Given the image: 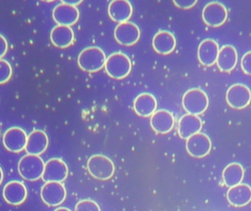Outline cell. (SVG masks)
I'll return each instance as SVG.
<instances>
[{"instance_id": "obj_1", "label": "cell", "mask_w": 251, "mask_h": 211, "mask_svg": "<svg viewBox=\"0 0 251 211\" xmlns=\"http://www.w3.org/2000/svg\"><path fill=\"white\" fill-rule=\"evenodd\" d=\"M106 55L101 48L88 47L81 51L78 57V65L82 70L90 73L99 71L105 66Z\"/></svg>"}, {"instance_id": "obj_2", "label": "cell", "mask_w": 251, "mask_h": 211, "mask_svg": "<svg viewBox=\"0 0 251 211\" xmlns=\"http://www.w3.org/2000/svg\"><path fill=\"white\" fill-rule=\"evenodd\" d=\"M44 166L45 164L39 156L28 154L19 161L18 171L23 179L35 181L42 178Z\"/></svg>"}, {"instance_id": "obj_3", "label": "cell", "mask_w": 251, "mask_h": 211, "mask_svg": "<svg viewBox=\"0 0 251 211\" xmlns=\"http://www.w3.org/2000/svg\"><path fill=\"white\" fill-rule=\"evenodd\" d=\"M104 66L109 76L116 79H125L131 70V60L122 52L113 53L109 56Z\"/></svg>"}, {"instance_id": "obj_4", "label": "cell", "mask_w": 251, "mask_h": 211, "mask_svg": "<svg viewBox=\"0 0 251 211\" xmlns=\"http://www.w3.org/2000/svg\"><path fill=\"white\" fill-rule=\"evenodd\" d=\"M209 98L206 93L199 88H193L185 93L182 98L184 110L191 115H200L209 106Z\"/></svg>"}, {"instance_id": "obj_5", "label": "cell", "mask_w": 251, "mask_h": 211, "mask_svg": "<svg viewBox=\"0 0 251 211\" xmlns=\"http://www.w3.org/2000/svg\"><path fill=\"white\" fill-rule=\"evenodd\" d=\"M88 172L94 178L107 181L115 173V165L112 160L103 155L91 156L87 164Z\"/></svg>"}, {"instance_id": "obj_6", "label": "cell", "mask_w": 251, "mask_h": 211, "mask_svg": "<svg viewBox=\"0 0 251 211\" xmlns=\"http://www.w3.org/2000/svg\"><path fill=\"white\" fill-rule=\"evenodd\" d=\"M228 18L226 7L219 1L208 3L202 11V19L208 26L218 27L222 26Z\"/></svg>"}, {"instance_id": "obj_7", "label": "cell", "mask_w": 251, "mask_h": 211, "mask_svg": "<svg viewBox=\"0 0 251 211\" xmlns=\"http://www.w3.org/2000/svg\"><path fill=\"white\" fill-rule=\"evenodd\" d=\"M41 197L50 207L60 206L66 198V190L61 182H46L41 190Z\"/></svg>"}, {"instance_id": "obj_8", "label": "cell", "mask_w": 251, "mask_h": 211, "mask_svg": "<svg viewBox=\"0 0 251 211\" xmlns=\"http://www.w3.org/2000/svg\"><path fill=\"white\" fill-rule=\"evenodd\" d=\"M186 148L190 156L201 159L210 153L212 141L206 134L201 132L196 133L187 139Z\"/></svg>"}, {"instance_id": "obj_9", "label": "cell", "mask_w": 251, "mask_h": 211, "mask_svg": "<svg viewBox=\"0 0 251 211\" xmlns=\"http://www.w3.org/2000/svg\"><path fill=\"white\" fill-rule=\"evenodd\" d=\"M226 101L233 109H245L251 101V90L243 84H235L227 91Z\"/></svg>"}, {"instance_id": "obj_10", "label": "cell", "mask_w": 251, "mask_h": 211, "mask_svg": "<svg viewBox=\"0 0 251 211\" xmlns=\"http://www.w3.org/2000/svg\"><path fill=\"white\" fill-rule=\"evenodd\" d=\"M115 39L121 45L130 47L134 45L140 38V30L132 22L119 23L114 31Z\"/></svg>"}, {"instance_id": "obj_11", "label": "cell", "mask_w": 251, "mask_h": 211, "mask_svg": "<svg viewBox=\"0 0 251 211\" xmlns=\"http://www.w3.org/2000/svg\"><path fill=\"white\" fill-rule=\"evenodd\" d=\"M69 175L67 164L60 159H51L45 164L42 179L44 182H63Z\"/></svg>"}, {"instance_id": "obj_12", "label": "cell", "mask_w": 251, "mask_h": 211, "mask_svg": "<svg viewBox=\"0 0 251 211\" xmlns=\"http://www.w3.org/2000/svg\"><path fill=\"white\" fill-rule=\"evenodd\" d=\"M27 137L26 132L19 127H12L4 133L3 144L8 151L20 153L26 147Z\"/></svg>"}, {"instance_id": "obj_13", "label": "cell", "mask_w": 251, "mask_h": 211, "mask_svg": "<svg viewBox=\"0 0 251 211\" xmlns=\"http://www.w3.org/2000/svg\"><path fill=\"white\" fill-rule=\"evenodd\" d=\"M52 17L57 24L70 26L79 20V11L76 6L62 3L54 7Z\"/></svg>"}, {"instance_id": "obj_14", "label": "cell", "mask_w": 251, "mask_h": 211, "mask_svg": "<svg viewBox=\"0 0 251 211\" xmlns=\"http://www.w3.org/2000/svg\"><path fill=\"white\" fill-rule=\"evenodd\" d=\"M3 197L8 204L19 206L27 197V189L23 183L20 181H10L3 188Z\"/></svg>"}, {"instance_id": "obj_15", "label": "cell", "mask_w": 251, "mask_h": 211, "mask_svg": "<svg viewBox=\"0 0 251 211\" xmlns=\"http://www.w3.org/2000/svg\"><path fill=\"white\" fill-rule=\"evenodd\" d=\"M219 45L215 40L205 39L198 48V58L201 64L209 67L216 63L219 53Z\"/></svg>"}, {"instance_id": "obj_16", "label": "cell", "mask_w": 251, "mask_h": 211, "mask_svg": "<svg viewBox=\"0 0 251 211\" xmlns=\"http://www.w3.org/2000/svg\"><path fill=\"white\" fill-rule=\"evenodd\" d=\"M227 200L234 207L247 206L251 202V187L246 184H240L230 187L227 191Z\"/></svg>"}, {"instance_id": "obj_17", "label": "cell", "mask_w": 251, "mask_h": 211, "mask_svg": "<svg viewBox=\"0 0 251 211\" xmlns=\"http://www.w3.org/2000/svg\"><path fill=\"white\" fill-rule=\"evenodd\" d=\"M132 13V5L128 0H112L109 4V16L117 23L128 22Z\"/></svg>"}, {"instance_id": "obj_18", "label": "cell", "mask_w": 251, "mask_h": 211, "mask_svg": "<svg viewBox=\"0 0 251 211\" xmlns=\"http://www.w3.org/2000/svg\"><path fill=\"white\" fill-rule=\"evenodd\" d=\"M48 145L47 134L41 130H35L28 136L25 150L28 154L39 156L47 150Z\"/></svg>"}, {"instance_id": "obj_19", "label": "cell", "mask_w": 251, "mask_h": 211, "mask_svg": "<svg viewBox=\"0 0 251 211\" xmlns=\"http://www.w3.org/2000/svg\"><path fill=\"white\" fill-rule=\"evenodd\" d=\"M150 122L153 131L162 134L170 132L175 123L174 115L165 109L156 111L151 115Z\"/></svg>"}, {"instance_id": "obj_20", "label": "cell", "mask_w": 251, "mask_h": 211, "mask_svg": "<svg viewBox=\"0 0 251 211\" xmlns=\"http://www.w3.org/2000/svg\"><path fill=\"white\" fill-rule=\"evenodd\" d=\"M238 62V54L233 46L221 47L217 58V66L222 72H230L235 69Z\"/></svg>"}, {"instance_id": "obj_21", "label": "cell", "mask_w": 251, "mask_h": 211, "mask_svg": "<svg viewBox=\"0 0 251 211\" xmlns=\"http://www.w3.org/2000/svg\"><path fill=\"white\" fill-rule=\"evenodd\" d=\"M203 123L198 115L187 114L181 117L178 122V132L183 140H187L196 133L200 132Z\"/></svg>"}, {"instance_id": "obj_22", "label": "cell", "mask_w": 251, "mask_h": 211, "mask_svg": "<svg viewBox=\"0 0 251 211\" xmlns=\"http://www.w3.org/2000/svg\"><path fill=\"white\" fill-rule=\"evenodd\" d=\"M153 49L159 54H171L175 49L176 40L171 32L166 30L158 32L154 35L152 41Z\"/></svg>"}, {"instance_id": "obj_23", "label": "cell", "mask_w": 251, "mask_h": 211, "mask_svg": "<svg viewBox=\"0 0 251 211\" xmlns=\"http://www.w3.org/2000/svg\"><path fill=\"white\" fill-rule=\"evenodd\" d=\"M50 39L54 47L60 48H67L75 41V32L71 26L57 25L51 29Z\"/></svg>"}, {"instance_id": "obj_24", "label": "cell", "mask_w": 251, "mask_h": 211, "mask_svg": "<svg viewBox=\"0 0 251 211\" xmlns=\"http://www.w3.org/2000/svg\"><path fill=\"white\" fill-rule=\"evenodd\" d=\"M157 102L152 94L144 93L140 94L134 101V109L140 117H148L156 112Z\"/></svg>"}, {"instance_id": "obj_25", "label": "cell", "mask_w": 251, "mask_h": 211, "mask_svg": "<svg viewBox=\"0 0 251 211\" xmlns=\"http://www.w3.org/2000/svg\"><path fill=\"white\" fill-rule=\"evenodd\" d=\"M245 170L240 164L231 163L226 166L223 171V180L226 187H232L243 182Z\"/></svg>"}, {"instance_id": "obj_26", "label": "cell", "mask_w": 251, "mask_h": 211, "mask_svg": "<svg viewBox=\"0 0 251 211\" xmlns=\"http://www.w3.org/2000/svg\"><path fill=\"white\" fill-rule=\"evenodd\" d=\"M13 74L11 65L5 60L0 59V85L8 82Z\"/></svg>"}, {"instance_id": "obj_27", "label": "cell", "mask_w": 251, "mask_h": 211, "mask_svg": "<svg viewBox=\"0 0 251 211\" xmlns=\"http://www.w3.org/2000/svg\"><path fill=\"white\" fill-rule=\"evenodd\" d=\"M75 210L76 211H100L99 205L94 200H83L76 204Z\"/></svg>"}, {"instance_id": "obj_28", "label": "cell", "mask_w": 251, "mask_h": 211, "mask_svg": "<svg viewBox=\"0 0 251 211\" xmlns=\"http://www.w3.org/2000/svg\"><path fill=\"white\" fill-rule=\"evenodd\" d=\"M241 68L245 73L251 76V51H248L242 57Z\"/></svg>"}, {"instance_id": "obj_29", "label": "cell", "mask_w": 251, "mask_h": 211, "mask_svg": "<svg viewBox=\"0 0 251 211\" xmlns=\"http://www.w3.org/2000/svg\"><path fill=\"white\" fill-rule=\"evenodd\" d=\"M173 1L178 8L187 10L194 7L198 2V0H173Z\"/></svg>"}, {"instance_id": "obj_30", "label": "cell", "mask_w": 251, "mask_h": 211, "mask_svg": "<svg viewBox=\"0 0 251 211\" xmlns=\"http://www.w3.org/2000/svg\"><path fill=\"white\" fill-rule=\"evenodd\" d=\"M8 49V44L7 39L0 34V59L4 57Z\"/></svg>"}, {"instance_id": "obj_31", "label": "cell", "mask_w": 251, "mask_h": 211, "mask_svg": "<svg viewBox=\"0 0 251 211\" xmlns=\"http://www.w3.org/2000/svg\"><path fill=\"white\" fill-rule=\"evenodd\" d=\"M64 4H70V5L77 6L82 2L83 0H60Z\"/></svg>"}, {"instance_id": "obj_32", "label": "cell", "mask_w": 251, "mask_h": 211, "mask_svg": "<svg viewBox=\"0 0 251 211\" xmlns=\"http://www.w3.org/2000/svg\"><path fill=\"white\" fill-rule=\"evenodd\" d=\"M3 178H4V173H3L2 169H1V166H0V185H1V183H2Z\"/></svg>"}, {"instance_id": "obj_33", "label": "cell", "mask_w": 251, "mask_h": 211, "mask_svg": "<svg viewBox=\"0 0 251 211\" xmlns=\"http://www.w3.org/2000/svg\"><path fill=\"white\" fill-rule=\"evenodd\" d=\"M60 210H65V211H70V209H67V208H58V209H56V211H60Z\"/></svg>"}, {"instance_id": "obj_34", "label": "cell", "mask_w": 251, "mask_h": 211, "mask_svg": "<svg viewBox=\"0 0 251 211\" xmlns=\"http://www.w3.org/2000/svg\"><path fill=\"white\" fill-rule=\"evenodd\" d=\"M43 1H46V2H51V1H54V0H41Z\"/></svg>"}, {"instance_id": "obj_35", "label": "cell", "mask_w": 251, "mask_h": 211, "mask_svg": "<svg viewBox=\"0 0 251 211\" xmlns=\"http://www.w3.org/2000/svg\"><path fill=\"white\" fill-rule=\"evenodd\" d=\"M0 134H1V131H0Z\"/></svg>"}]
</instances>
